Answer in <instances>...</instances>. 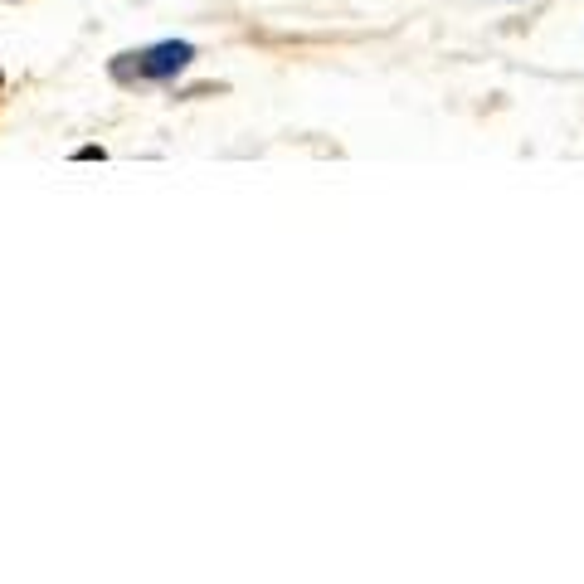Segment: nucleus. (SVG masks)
Returning a JSON list of instances; mask_svg holds the SVG:
<instances>
[{
	"mask_svg": "<svg viewBox=\"0 0 584 584\" xmlns=\"http://www.w3.org/2000/svg\"><path fill=\"white\" fill-rule=\"evenodd\" d=\"M132 59H137V78H176L195 59V49L185 39H166V44H156L146 54H132Z\"/></svg>",
	"mask_w": 584,
	"mask_h": 584,
	"instance_id": "1",
	"label": "nucleus"
}]
</instances>
